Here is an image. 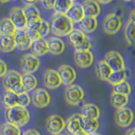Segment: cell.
Returning a JSON list of instances; mask_svg holds the SVG:
<instances>
[{"mask_svg":"<svg viewBox=\"0 0 135 135\" xmlns=\"http://www.w3.org/2000/svg\"><path fill=\"white\" fill-rule=\"evenodd\" d=\"M6 117L8 122L20 128L28 123L30 121V112L26 108L16 105L6 110Z\"/></svg>","mask_w":135,"mask_h":135,"instance_id":"cell-2","label":"cell"},{"mask_svg":"<svg viewBox=\"0 0 135 135\" xmlns=\"http://www.w3.org/2000/svg\"><path fill=\"white\" fill-rule=\"evenodd\" d=\"M99 4H107V3H111V1H98L97 2Z\"/></svg>","mask_w":135,"mask_h":135,"instance_id":"cell-45","label":"cell"},{"mask_svg":"<svg viewBox=\"0 0 135 135\" xmlns=\"http://www.w3.org/2000/svg\"><path fill=\"white\" fill-rule=\"evenodd\" d=\"M17 98L18 95L15 94L14 92H12L11 90H5L3 93V104L4 105L5 109H9L11 107H14L17 105Z\"/></svg>","mask_w":135,"mask_h":135,"instance_id":"cell-34","label":"cell"},{"mask_svg":"<svg viewBox=\"0 0 135 135\" xmlns=\"http://www.w3.org/2000/svg\"><path fill=\"white\" fill-rule=\"evenodd\" d=\"M126 135H135V133H133V131L132 129H130L129 131H128V132H127Z\"/></svg>","mask_w":135,"mask_h":135,"instance_id":"cell-44","label":"cell"},{"mask_svg":"<svg viewBox=\"0 0 135 135\" xmlns=\"http://www.w3.org/2000/svg\"><path fill=\"white\" fill-rule=\"evenodd\" d=\"M81 125H82L83 130L87 134L96 133V131L98 130L99 127H100L98 119L84 117L82 116H81Z\"/></svg>","mask_w":135,"mask_h":135,"instance_id":"cell-23","label":"cell"},{"mask_svg":"<svg viewBox=\"0 0 135 135\" xmlns=\"http://www.w3.org/2000/svg\"><path fill=\"white\" fill-rule=\"evenodd\" d=\"M31 102L37 108H45L51 102V96L45 89L37 88L32 93Z\"/></svg>","mask_w":135,"mask_h":135,"instance_id":"cell-11","label":"cell"},{"mask_svg":"<svg viewBox=\"0 0 135 135\" xmlns=\"http://www.w3.org/2000/svg\"><path fill=\"white\" fill-rule=\"evenodd\" d=\"M43 83L46 88L51 90L58 88L62 84V81L57 71L54 69H46L43 74Z\"/></svg>","mask_w":135,"mask_h":135,"instance_id":"cell-15","label":"cell"},{"mask_svg":"<svg viewBox=\"0 0 135 135\" xmlns=\"http://www.w3.org/2000/svg\"><path fill=\"white\" fill-rule=\"evenodd\" d=\"M64 97L68 104L76 107L83 101L84 98V92L83 89L78 84H71L66 88Z\"/></svg>","mask_w":135,"mask_h":135,"instance_id":"cell-4","label":"cell"},{"mask_svg":"<svg viewBox=\"0 0 135 135\" xmlns=\"http://www.w3.org/2000/svg\"><path fill=\"white\" fill-rule=\"evenodd\" d=\"M134 115L133 111L128 107L118 109L115 112V122L121 128H128L133 121Z\"/></svg>","mask_w":135,"mask_h":135,"instance_id":"cell-9","label":"cell"},{"mask_svg":"<svg viewBox=\"0 0 135 135\" xmlns=\"http://www.w3.org/2000/svg\"><path fill=\"white\" fill-rule=\"evenodd\" d=\"M35 30H36V31L38 32V34H39V36L41 39H43L45 36H47L49 34V32L51 31L49 23L43 19L41 20L39 25H38V26Z\"/></svg>","mask_w":135,"mask_h":135,"instance_id":"cell-37","label":"cell"},{"mask_svg":"<svg viewBox=\"0 0 135 135\" xmlns=\"http://www.w3.org/2000/svg\"><path fill=\"white\" fill-rule=\"evenodd\" d=\"M9 19L17 31H25L26 28V19L24 15L23 8L14 7L9 12Z\"/></svg>","mask_w":135,"mask_h":135,"instance_id":"cell-12","label":"cell"},{"mask_svg":"<svg viewBox=\"0 0 135 135\" xmlns=\"http://www.w3.org/2000/svg\"><path fill=\"white\" fill-rule=\"evenodd\" d=\"M127 74L125 70H121V71H114L110 75V77L107 79V82L112 84V86L117 85L119 83L126 80Z\"/></svg>","mask_w":135,"mask_h":135,"instance_id":"cell-35","label":"cell"},{"mask_svg":"<svg viewBox=\"0 0 135 135\" xmlns=\"http://www.w3.org/2000/svg\"><path fill=\"white\" fill-rule=\"evenodd\" d=\"M18 98H17V105L21 107L26 108L28 105L31 103V97L28 95L27 92L23 93V94L17 95Z\"/></svg>","mask_w":135,"mask_h":135,"instance_id":"cell-38","label":"cell"},{"mask_svg":"<svg viewBox=\"0 0 135 135\" xmlns=\"http://www.w3.org/2000/svg\"><path fill=\"white\" fill-rule=\"evenodd\" d=\"M65 128L67 131L72 135H87L82 128L81 125V114H73L65 121Z\"/></svg>","mask_w":135,"mask_h":135,"instance_id":"cell-10","label":"cell"},{"mask_svg":"<svg viewBox=\"0 0 135 135\" xmlns=\"http://www.w3.org/2000/svg\"><path fill=\"white\" fill-rule=\"evenodd\" d=\"M12 92H14L15 94L16 95H20V94H23V93H25L26 91H25V88L24 86L22 85V84H17V85H15L14 88L11 90Z\"/></svg>","mask_w":135,"mask_h":135,"instance_id":"cell-40","label":"cell"},{"mask_svg":"<svg viewBox=\"0 0 135 135\" xmlns=\"http://www.w3.org/2000/svg\"><path fill=\"white\" fill-rule=\"evenodd\" d=\"M21 84L26 92L31 91L37 87V79L32 74H21Z\"/></svg>","mask_w":135,"mask_h":135,"instance_id":"cell-29","label":"cell"},{"mask_svg":"<svg viewBox=\"0 0 135 135\" xmlns=\"http://www.w3.org/2000/svg\"><path fill=\"white\" fill-rule=\"evenodd\" d=\"M24 3L25 7L23 8V11L26 21H31L41 18L40 11L35 5V2H24Z\"/></svg>","mask_w":135,"mask_h":135,"instance_id":"cell-21","label":"cell"},{"mask_svg":"<svg viewBox=\"0 0 135 135\" xmlns=\"http://www.w3.org/2000/svg\"><path fill=\"white\" fill-rule=\"evenodd\" d=\"M87 135H101V134L98 133H90V134H87Z\"/></svg>","mask_w":135,"mask_h":135,"instance_id":"cell-46","label":"cell"},{"mask_svg":"<svg viewBox=\"0 0 135 135\" xmlns=\"http://www.w3.org/2000/svg\"><path fill=\"white\" fill-rule=\"evenodd\" d=\"M8 72V67L5 62L0 59V78H3Z\"/></svg>","mask_w":135,"mask_h":135,"instance_id":"cell-39","label":"cell"},{"mask_svg":"<svg viewBox=\"0 0 135 135\" xmlns=\"http://www.w3.org/2000/svg\"><path fill=\"white\" fill-rule=\"evenodd\" d=\"M21 135H41L40 133L36 129H28Z\"/></svg>","mask_w":135,"mask_h":135,"instance_id":"cell-42","label":"cell"},{"mask_svg":"<svg viewBox=\"0 0 135 135\" xmlns=\"http://www.w3.org/2000/svg\"><path fill=\"white\" fill-rule=\"evenodd\" d=\"M16 48L14 36H0V51L3 52H11Z\"/></svg>","mask_w":135,"mask_h":135,"instance_id":"cell-30","label":"cell"},{"mask_svg":"<svg viewBox=\"0 0 135 135\" xmlns=\"http://www.w3.org/2000/svg\"><path fill=\"white\" fill-rule=\"evenodd\" d=\"M112 92L128 96L131 93V85L128 81L124 80V81L119 83L117 85H114L112 89Z\"/></svg>","mask_w":135,"mask_h":135,"instance_id":"cell-36","label":"cell"},{"mask_svg":"<svg viewBox=\"0 0 135 135\" xmlns=\"http://www.w3.org/2000/svg\"><path fill=\"white\" fill-rule=\"evenodd\" d=\"M73 23H79L84 17L82 3L74 2L73 5L70 7L69 11L65 15Z\"/></svg>","mask_w":135,"mask_h":135,"instance_id":"cell-18","label":"cell"},{"mask_svg":"<svg viewBox=\"0 0 135 135\" xmlns=\"http://www.w3.org/2000/svg\"><path fill=\"white\" fill-rule=\"evenodd\" d=\"M42 6H43L46 9H53L54 7V3L55 1H48V0H43L41 2Z\"/></svg>","mask_w":135,"mask_h":135,"instance_id":"cell-41","label":"cell"},{"mask_svg":"<svg viewBox=\"0 0 135 135\" xmlns=\"http://www.w3.org/2000/svg\"><path fill=\"white\" fill-rule=\"evenodd\" d=\"M16 28L9 18H3L0 20V34L1 36H14Z\"/></svg>","mask_w":135,"mask_h":135,"instance_id":"cell-24","label":"cell"},{"mask_svg":"<svg viewBox=\"0 0 135 135\" xmlns=\"http://www.w3.org/2000/svg\"><path fill=\"white\" fill-rule=\"evenodd\" d=\"M112 70L110 69V67L105 62L104 60H100L97 62L96 67H95V73L97 77H98L100 80L103 81H107L108 78L110 75L112 74Z\"/></svg>","mask_w":135,"mask_h":135,"instance_id":"cell-25","label":"cell"},{"mask_svg":"<svg viewBox=\"0 0 135 135\" xmlns=\"http://www.w3.org/2000/svg\"><path fill=\"white\" fill-rule=\"evenodd\" d=\"M66 122L64 119L58 115H52L46 121V128L52 135L60 134L65 128Z\"/></svg>","mask_w":135,"mask_h":135,"instance_id":"cell-8","label":"cell"},{"mask_svg":"<svg viewBox=\"0 0 135 135\" xmlns=\"http://www.w3.org/2000/svg\"><path fill=\"white\" fill-rule=\"evenodd\" d=\"M57 135H62V134H61V133H60V134H57Z\"/></svg>","mask_w":135,"mask_h":135,"instance_id":"cell-48","label":"cell"},{"mask_svg":"<svg viewBox=\"0 0 135 135\" xmlns=\"http://www.w3.org/2000/svg\"><path fill=\"white\" fill-rule=\"evenodd\" d=\"M57 73L62 84L65 85H71L73 84L74 81L76 79V71L74 68H72L69 65H62L58 68Z\"/></svg>","mask_w":135,"mask_h":135,"instance_id":"cell-14","label":"cell"},{"mask_svg":"<svg viewBox=\"0 0 135 135\" xmlns=\"http://www.w3.org/2000/svg\"><path fill=\"white\" fill-rule=\"evenodd\" d=\"M124 36L128 44L135 46V24L129 20H128L125 26Z\"/></svg>","mask_w":135,"mask_h":135,"instance_id":"cell-31","label":"cell"},{"mask_svg":"<svg viewBox=\"0 0 135 135\" xmlns=\"http://www.w3.org/2000/svg\"><path fill=\"white\" fill-rule=\"evenodd\" d=\"M83 9L85 17H91V18H96L100 13V6L94 0H87L82 3Z\"/></svg>","mask_w":135,"mask_h":135,"instance_id":"cell-20","label":"cell"},{"mask_svg":"<svg viewBox=\"0 0 135 135\" xmlns=\"http://www.w3.org/2000/svg\"><path fill=\"white\" fill-rule=\"evenodd\" d=\"M132 130L133 131V133H135V127H134V128H132Z\"/></svg>","mask_w":135,"mask_h":135,"instance_id":"cell-47","label":"cell"},{"mask_svg":"<svg viewBox=\"0 0 135 135\" xmlns=\"http://www.w3.org/2000/svg\"><path fill=\"white\" fill-rule=\"evenodd\" d=\"M48 52L52 55H60L65 50V44L59 37H50L46 40Z\"/></svg>","mask_w":135,"mask_h":135,"instance_id":"cell-19","label":"cell"},{"mask_svg":"<svg viewBox=\"0 0 135 135\" xmlns=\"http://www.w3.org/2000/svg\"><path fill=\"white\" fill-rule=\"evenodd\" d=\"M32 54L36 57H41L48 52V46L46 43V40L40 39L38 41H34L31 46Z\"/></svg>","mask_w":135,"mask_h":135,"instance_id":"cell-27","label":"cell"},{"mask_svg":"<svg viewBox=\"0 0 135 135\" xmlns=\"http://www.w3.org/2000/svg\"><path fill=\"white\" fill-rule=\"evenodd\" d=\"M50 31L58 37L69 36L74 31V23L66 15L55 13L52 17Z\"/></svg>","mask_w":135,"mask_h":135,"instance_id":"cell-1","label":"cell"},{"mask_svg":"<svg viewBox=\"0 0 135 135\" xmlns=\"http://www.w3.org/2000/svg\"><path fill=\"white\" fill-rule=\"evenodd\" d=\"M110 102L112 107L117 110L123 108L128 103V96L112 92L111 97H110Z\"/></svg>","mask_w":135,"mask_h":135,"instance_id":"cell-28","label":"cell"},{"mask_svg":"<svg viewBox=\"0 0 135 135\" xmlns=\"http://www.w3.org/2000/svg\"><path fill=\"white\" fill-rule=\"evenodd\" d=\"M129 20L132 21L133 23L135 24V9L132 10L130 13V15H129Z\"/></svg>","mask_w":135,"mask_h":135,"instance_id":"cell-43","label":"cell"},{"mask_svg":"<svg viewBox=\"0 0 135 135\" xmlns=\"http://www.w3.org/2000/svg\"><path fill=\"white\" fill-rule=\"evenodd\" d=\"M122 27V20L115 13H111L105 17L103 30L108 35H115Z\"/></svg>","mask_w":135,"mask_h":135,"instance_id":"cell-6","label":"cell"},{"mask_svg":"<svg viewBox=\"0 0 135 135\" xmlns=\"http://www.w3.org/2000/svg\"><path fill=\"white\" fill-rule=\"evenodd\" d=\"M69 38L75 51H90L92 47L90 40L80 30H74L69 35Z\"/></svg>","mask_w":135,"mask_h":135,"instance_id":"cell-3","label":"cell"},{"mask_svg":"<svg viewBox=\"0 0 135 135\" xmlns=\"http://www.w3.org/2000/svg\"><path fill=\"white\" fill-rule=\"evenodd\" d=\"M74 1L72 0H57L54 3L53 9L56 14L58 15H66L70 7L73 5Z\"/></svg>","mask_w":135,"mask_h":135,"instance_id":"cell-32","label":"cell"},{"mask_svg":"<svg viewBox=\"0 0 135 135\" xmlns=\"http://www.w3.org/2000/svg\"><path fill=\"white\" fill-rule=\"evenodd\" d=\"M74 60L76 65L81 69H86L92 65L94 61L93 53L90 51H75Z\"/></svg>","mask_w":135,"mask_h":135,"instance_id":"cell-13","label":"cell"},{"mask_svg":"<svg viewBox=\"0 0 135 135\" xmlns=\"http://www.w3.org/2000/svg\"><path fill=\"white\" fill-rule=\"evenodd\" d=\"M104 61L113 72L125 70V62L123 57H122L121 53L117 52V51L108 52L105 54Z\"/></svg>","mask_w":135,"mask_h":135,"instance_id":"cell-7","label":"cell"},{"mask_svg":"<svg viewBox=\"0 0 135 135\" xmlns=\"http://www.w3.org/2000/svg\"><path fill=\"white\" fill-rule=\"evenodd\" d=\"M0 36H1V34H0Z\"/></svg>","mask_w":135,"mask_h":135,"instance_id":"cell-49","label":"cell"},{"mask_svg":"<svg viewBox=\"0 0 135 135\" xmlns=\"http://www.w3.org/2000/svg\"><path fill=\"white\" fill-rule=\"evenodd\" d=\"M21 83V74L16 70H9L3 78V86L5 90H11L15 85Z\"/></svg>","mask_w":135,"mask_h":135,"instance_id":"cell-16","label":"cell"},{"mask_svg":"<svg viewBox=\"0 0 135 135\" xmlns=\"http://www.w3.org/2000/svg\"><path fill=\"white\" fill-rule=\"evenodd\" d=\"M41 65L40 59L32 53H26L20 59V67L24 74H33Z\"/></svg>","mask_w":135,"mask_h":135,"instance_id":"cell-5","label":"cell"},{"mask_svg":"<svg viewBox=\"0 0 135 135\" xmlns=\"http://www.w3.org/2000/svg\"><path fill=\"white\" fill-rule=\"evenodd\" d=\"M14 38L16 47L18 49L21 51H26L31 48L33 42L25 31H16Z\"/></svg>","mask_w":135,"mask_h":135,"instance_id":"cell-17","label":"cell"},{"mask_svg":"<svg viewBox=\"0 0 135 135\" xmlns=\"http://www.w3.org/2000/svg\"><path fill=\"white\" fill-rule=\"evenodd\" d=\"M100 115L99 107L93 103L84 104L81 108V116L88 118H94L98 119Z\"/></svg>","mask_w":135,"mask_h":135,"instance_id":"cell-22","label":"cell"},{"mask_svg":"<svg viewBox=\"0 0 135 135\" xmlns=\"http://www.w3.org/2000/svg\"><path fill=\"white\" fill-rule=\"evenodd\" d=\"M79 24L80 31L87 34L95 31L98 25L96 18H91V17H84Z\"/></svg>","mask_w":135,"mask_h":135,"instance_id":"cell-26","label":"cell"},{"mask_svg":"<svg viewBox=\"0 0 135 135\" xmlns=\"http://www.w3.org/2000/svg\"><path fill=\"white\" fill-rule=\"evenodd\" d=\"M0 135H21V132L18 126L5 122L0 127Z\"/></svg>","mask_w":135,"mask_h":135,"instance_id":"cell-33","label":"cell"}]
</instances>
